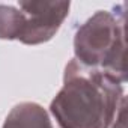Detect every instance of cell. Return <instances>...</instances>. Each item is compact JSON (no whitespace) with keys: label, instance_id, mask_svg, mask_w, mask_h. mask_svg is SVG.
I'll return each mask as SVG.
<instances>
[{"label":"cell","instance_id":"7a4b0ae2","mask_svg":"<svg viewBox=\"0 0 128 128\" xmlns=\"http://www.w3.org/2000/svg\"><path fill=\"white\" fill-rule=\"evenodd\" d=\"M98 11L74 35V59L82 66L113 76L122 84L125 70V5Z\"/></svg>","mask_w":128,"mask_h":128},{"label":"cell","instance_id":"6da1fadb","mask_svg":"<svg viewBox=\"0 0 128 128\" xmlns=\"http://www.w3.org/2000/svg\"><path fill=\"white\" fill-rule=\"evenodd\" d=\"M125 101L119 80L71 59L48 116L53 128H110Z\"/></svg>","mask_w":128,"mask_h":128},{"label":"cell","instance_id":"5b68a950","mask_svg":"<svg viewBox=\"0 0 128 128\" xmlns=\"http://www.w3.org/2000/svg\"><path fill=\"white\" fill-rule=\"evenodd\" d=\"M23 12L11 5H0V39L18 41L23 27Z\"/></svg>","mask_w":128,"mask_h":128},{"label":"cell","instance_id":"277c9868","mask_svg":"<svg viewBox=\"0 0 128 128\" xmlns=\"http://www.w3.org/2000/svg\"><path fill=\"white\" fill-rule=\"evenodd\" d=\"M3 128H53L48 112L36 102L17 104L5 119Z\"/></svg>","mask_w":128,"mask_h":128},{"label":"cell","instance_id":"8992f818","mask_svg":"<svg viewBox=\"0 0 128 128\" xmlns=\"http://www.w3.org/2000/svg\"><path fill=\"white\" fill-rule=\"evenodd\" d=\"M125 106H126V101L120 106V108H119V112H118L110 128H125Z\"/></svg>","mask_w":128,"mask_h":128},{"label":"cell","instance_id":"3957f363","mask_svg":"<svg viewBox=\"0 0 128 128\" xmlns=\"http://www.w3.org/2000/svg\"><path fill=\"white\" fill-rule=\"evenodd\" d=\"M23 12V27L18 41L26 45H39L48 42L70 15V2H20Z\"/></svg>","mask_w":128,"mask_h":128}]
</instances>
